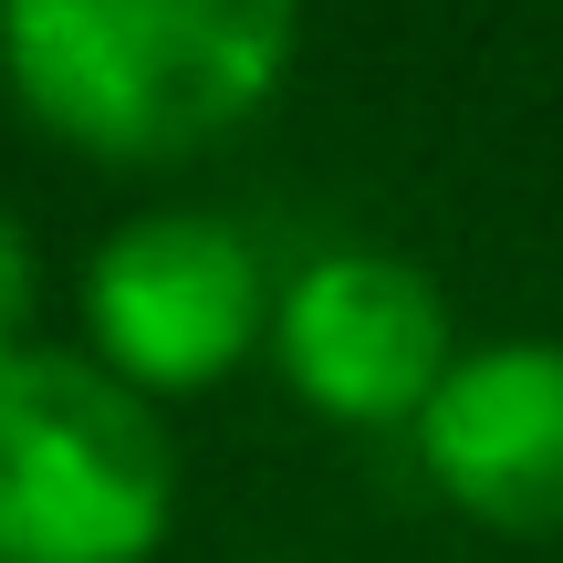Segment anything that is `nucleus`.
I'll list each match as a JSON object with an SVG mask.
<instances>
[{
    "instance_id": "f257e3e1",
    "label": "nucleus",
    "mask_w": 563,
    "mask_h": 563,
    "mask_svg": "<svg viewBox=\"0 0 563 563\" xmlns=\"http://www.w3.org/2000/svg\"><path fill=\"white\" fill-rule=\"evenodd\" d=\"M302 0H0V95L95 167H188L272 115Z\"/></svg>"
},
{
    "instance_id": "f03ea898",
    "label": "nucleus",
    "mask_w": 563,
    "mask_h": 563,
    "mask_svg": "<svg viewBox=\"0 0 563 563\" xmlns=\"http://www.w3.org/2000/svg\"><path fill=\"white\" fill-rule=\"evenodd\" d=\"M178 532V428L84 344L0 355V563H157Z\"/></svg>"
},
{
    "instance_id": "7ed1b4c3",
    "label": "nucleus",
    "mask_w": 563,
    "mask_h": 563,
    "mask_svg": "<svg viewBox=\"0 0 563 563\" xmlns=\"http://www.w3.org/2000/svg\"><path fill=\"white\" fill-rule=\"evenodd\" d=\"M272 302H282V272L251 241V220L209 199H157V209H125L84 251L74 344L115 365L136 397L178 407L272 355Z\"/></svg>"
},
{
    "instance_id": "20e7f679",
    "label": "nucleus",
    "mask_w": 563,
    "mask_h": 563,
    "mask_svg": "<svg viewBox=\"0 0 563 563\" xmlns=\"http://www.w3.org/2000/svg\"><path fill=\"white\" fill-rule=\"evenodd\" d=\"M272 365L323 428H397L407 439L418 407L439 397V376L460 365V323H449V292L407 251L334 241L282 272Z\"/></svg>"
},
{
    "instance_id": "39448f33",
    "label": "nucleus",
    "mask_w": 563,
    "mask_h": 563,
    "mask_svg": "<svg viewBox=\"0 0 563 563\" xmlns=\"http://www.w3.org/2000/svg\"><path fill=\"white\" fill-rule=\"evenodd\" d=\"M407 449L460 522L501 543H563V334L460 344Z\"/></svg>"
},
{
    "instance_id": "423d86ee",
    "label": "nucleus",
    "mask_w": 563,
    "mask_h": 563,
    "mask_svg": "<svg viewBox=\"0 0 563 563\" xmlns=\"http://www.w3.org/2000/svg\"><path fill=\"white\" fill-rule=\"evenodd\" d=\"M32 313H42V241L11 199H0V355L32 344Z\"/></svg>"
}]
</instances>
